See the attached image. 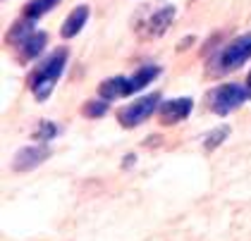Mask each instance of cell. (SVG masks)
Listing matches in <instances>:
<instances>
[{
    "mask_svg": "<svg viewBox=\"0 0 251 241\" xmlns=\"http://www.w3.org/2000/svg\"><path fill=\"white\" fill-rule=\"evenodd\" d=\"M60 0H31L26 7H24V17L26 19H39L41 15H46L48 10H53Z\"/></svg>",
    "mask_w": 251,
    "mask_h": 241,
    "instance_id": "12",
    "label": "cell"
},
{
    "mask_svg": "<svg viewBox=\"0 0 251 241\" xmlns=\"http://www.w3.org/2000/svg\"><path fill=\"white\" fill-rule=\"evenodd\" d=\"M247 81H249V86H251V74H249V79H247Z\"/></svg>",
    "mask_w": 251,
    "mask_h": 241,
    "instance_id": "16",
    "label": "cell"
},
{
    "mask_svg": "<svg viewBox=\"0 0 251 241\" xmlns=\"http://www.w3.org/2000/svg\"><path fill=\"white\" fill-rule=\"evenodd\" d=\"M192 98H173V100H165L160 105V124L170 127V124H177L182 120L189 117L192 112Z\"/></svg>",
    "mask_w": 251,
    "mask_h": 241,
    "instance_id": "6",
    "label": "cell"
},
{
    "mask_svg": "<svg viewBox=\"0 0 251 241\" xmlns=\"http://www.w3.org/2000/svg\"><path fill=\"white\" fill-rule=\"evenodd\" d=\"M100 98L103 100H115V98H122V96H129V79L127 76H113V79H105L100 84Z\"/></svg>",
    "mask_w": 251,
    "mask_h": 241,
    "instance_id": "8",
    "label": "cell"
},
{
    "mask_svg": "<svg viewBox=\"0 0 251 241\" xmlns=\"http://www.w3.org/2000/svg\"><path fill=\"white\" fill-rule=\"evenodd\" d=\"M249 57H251V34H244V36L234 38L230 46L218 55V62H215V65H220L218 72L237 70V67H242Z\"/></svg>",
    "mask_w": 251,
    "mask_h": 241,
    "instance_id": "4",
    "label": "cell"
},
{
    "mask_svg": "<svg viewBox=\"0 0 251 241\" xmlns=\"http://www.w3.org/2000/svg\"><path fill=\"white\" fill-rule=\"evenodd\" d=\"M65 62H67V50L60 48V50H55V53L36 70V74L31 76V81H29L31 91L36 96V100H46V98L53 93L60 74H62V70H65Z\"/></svg>",
    "mask_w": 251,
    "mask_h": 241,
    "instance_id": "1",
    "label": "cell"
},
{
    "mask_svg": "<svg viewBox=\"0 0 251 241\" xmlns=\"http://www.w3.org/2000/svg\"><path fill=\"white\" fill-rule=\"evenodd\" d=\"M173 19H175L173 5H165L163 10H158L153 17L149 19V36H163L168 31V26L173 24Z\"/></svg>",
    "mask_w": 251,
    "mask_h": 241,
    "instance_id": "10",
    "label": "cell"
},
{
    "mask_svg": "<svg viewBox=\"0 0 251 241\" xmlns=\"http://www.w3.org/2000/svg\"><path fill=\"white\" fill-rule=\"evenodd\" d=\"M225 136H227V129H220V131H215V134H211V136L206 139V148H215Z\"/></svg>",
    "mask_w": 251,
    "mask_h": 241,
    "instance_id": "15",
    "label": "cell"
},
{
    "mask_svg": "<svg viewBox=\"0 0 251 241\" xmlns=\"http://www.w3.org/2000/svg\"><path fill=\"white\" fill-rule=\"evenodd\" d=\"M58 134V127L53 124V122H41L39 124V129H36V141H41V144H46V141H50L53 136Z\"/></svg>",
    "mask_w": 251,
    "mask_h": 241,
    "instance_id": "13",
    "label": "cell"
},
{
    "mask_svg": "<svg viewBox=\"0 0 251 241\" xmlns=\"http://www.w3.org/2000/svg\"><path fill=\"white\" fill-rule=\"evenodd\" d=\"M50 155V148L46 146V144H36V146H26V148H22L17 155H15V160H12V169L15 172H26V169H34V167H39L46 158Z\"/></svg>",
    "mask_w": 251,
    "mask_h": 241,
    "instance_id": "5",
    "label": "cell"
},
{
    "mask_svg": "<svg viewBox=\"0 0 251 241\" xmlns=\"http://www.w3.org/2000/svg\"><path fill=\"white\" fill-rule=\"evenodd\" d=\"M158 103H160V96H158V93H149V96L139 98L136 103H129L127 108H122V110L117 112V122H120L125 129H134V127L144 124V122L153 115L155 108H158Z\"/></svg>",
    "mask_w": 251,
    "mask_h": 241,
    "instance_id": "2",
    "label": "cell"
},
{
    "mask_svg": "<svg viewBox=\"0 0 251 241\" xmlns=\"http://www.w3.org/2000/svg\"><path fill=\"white\" fill-rule=\"evenodd\" d=\"M86 19H89V7H86V5L75 7V10L70 12V17L65 19V24H62V36L65 38L77 36L79 31H81V26L86 24Z\"/></svg>",
    "mask_w": 251,
    "mask_h": 241,
    "instance_id": "9",
    "label": "cell"
},
{
    "mask_svg": "<svg viewBox=\"0 0 251 241\" xmlns=\"http://www.w3.org/2000/svg\"><path fill=\"white\" fill-rule=\"evenodd\" d=\"M108 112V103L105 100H89L84 105V115L86 117H103Z\"/></svg>",
    "mask_w": 251,
    "mask_h": 241,
    "instance_id": "14",
    "label": "cell"
},
{
    "mask_svg": "<svg viewBox=\"0 0 251 241\" xmlns=\"http://www.w3.org/2000/svg\"><path fill=\"white\" fill-rule=\"evenodd\" d=\"M46 41L48 36L43 31H29L26 36L20 41V53L24 60H34V57L41 55V50L46 48Z\"/></svg>",
    "mask_w": 251,
    "mask_h": 241,
    "instance_id": "7",
    "label": "cell"
},
{
    "mask_svg": "<svg viewBox=\"0 0 251 241\" xmlns=\"http://www.w3.org/2000/svg\"><path fill=\"white\" fill-rule=\"evenodd\" d=\"M247 100V91L239 84H223L211 93V110L215 115H230Z\"/></svg>",
    "mask_w": 251,
    "mask_h": 241,
    "instance_id": "3",
    "label": "cell"
},
{
    "mask_svg": "<svg viewBox=\"0 0 251 241\" xmlns=\"http://www.w3.org/2000/svg\"><path fill=\"white\" fill-rule=\"evenodd\" d=\"M158 74H160V67H155V65H146V67H141L134 76H129V93L141 91V89H144V86H149Z\"/></svg>",
    "mask_w": 251,
    "mask_h": 241,
    "instance_id": "11",
    "label": "cell"
}]
</instances>
